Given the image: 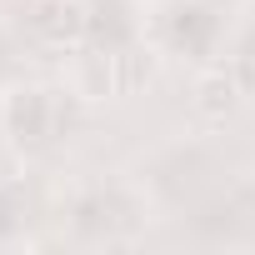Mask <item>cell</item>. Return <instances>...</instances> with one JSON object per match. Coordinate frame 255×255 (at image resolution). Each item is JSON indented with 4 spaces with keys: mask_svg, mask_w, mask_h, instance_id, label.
<instances>
[{
    "mask_svg": "<svg viewBox=\"0 0 255 255\" xmlns=\"http://www.w3.org/2000/svg\"><path fill=\"white\" fill-rule=\"evenodd\" d=\"M30 35L50 50H75L90 30V10L85 0H30V15H25Z\"/></svg>",
    "mask_w": 255,
    "mask_h": 255,
    "instance_id": "1",
    "label": "cell"
},
{
    "mask_svg": "<svg viewBox=\"0 0 255 255\" xmlns=\"http://www.w3.org/2000/svg\"><path fill=\"white\" fill-rule=\"evenodd\" d=\"M0 120H5V135L15 145H35L50 135V90L40 85H10L0 100Z\"/></svg>",
    "mask_w": 255,
    "mask_h": 255,
    "instance_id": "2",
    "label": "cell"
},
{
    "mask_svg": "<svg viewBox=\"0 0 255 255\" xmlns=\"http://www.w3.org/2000/svg\"><path fill=\"white\" fill-rule=\"evenodd\" d=\"M65 85H70V95H80V100H110V95L120 90V60L75 45V55H70V65H65Z\"/></svg>",
    "mask_w": 255,
    "mask_h": 255,
    "instance_id": "3",
    "label": "cell"
},
{
    "mask_svg": "<svg viewBox=\"0 0 255 255\" xmlns=\"http://www.w3.org/2000/svg\"><path fill=\"white\" fill-rule=\"evenodd\" d=\"M190 105H195V115H205V120H230V115L240 110V85H235V75L220 70V65L200 70L195 85H190Z\"/></svg>",
    "mask_w": 255,
    "mask_h": 255,
    "instance_id": "4",
    "label": "cell"
}]
</instances>
